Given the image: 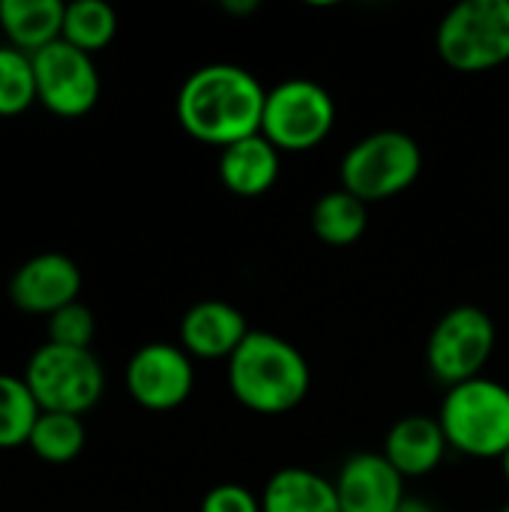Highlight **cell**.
<instances>
[{"label":"cell","instance_id":"cell-1","mask_svg":"<svg viewBox=\"0 0 509 512\" xmlns=\"http://www.w3.org/2000/svg\"><path fill=\"white\" fill-rule=\"evenodd\" d=\"M267 90L261 81L234 63H210L195 69L177 93L180 126L204 144L231 147L261 135Z\"/></svg>","mask_w":509,"mask_h":512},{"label":"cell","instance_id":"cell-2","mask_svg":"<svg viewBox=\"0 0 509 512\" xmlns=\"http://www.w3.org/2000/svg\"><path fill=\"white\" fill-rule=\"evenodd\" d=\"M312 384L306 357L276 333L252 330L228 360V387L252 414L279 417L294 411Z\"/></svg>","mask_w":509,"mask_h":512},{"label":"cell","instance_id":"cell-3","mask_svg":"<svg viewBox=\"0 0 509 512\" xmlns=\"http://www.w3.org/2000/svg\"><path fill=\"white\" fill-rule=\"evenodd\" d=\"M438 423L447 444L471 459H504L509 450V390L492 378H474L447 390Z\"/></svg>","mask_w":509,"mask_h":512},{"label":"cell","instance_id":"cell-4","mask_svg":"<svg viewBox=\"0 0 509 512\" xmlns=\"http://www.w3.org/2000/svg\"><path fill=\"white\" fill-rule=\"evenodd\" d=\"M435 48L456 72H489L509 60V0H462L438 24Z\"/></svg>","mask_w":509,"mask_h":512},{"label":"cell","instance_id":"cell-5","mask_svg":"<svg viewBox=\"0 0 509 512\" xmlns=\"http://www.w3.org/2000/svg\"><path fill=\"white\" fill-rule=\"evenodd\" d=\"M423 171L420 144L399 129H381L360 138L342 159V189L363 204L387 201L414 186Z\"/></svg>","mask_w":509,"mask_h":512},{"label":"cell","instance_id":"cell-6","mask_svg":"<svg viewBox=\"0 0 509 512\" xmlns=\"http://www.w3.org/2000/svg\"><path fill=\"white\" fill-rule=\"evenodd\" d=\"M24 384L30 387L39 411L87 414L105 390V372L90 348H63L45 342L33 351Z\"/></svg>","mask_w":509,"mask_h":512},{"label":"cell","instance_id":"cell-7","mask_svg":"<svg viewBox=\"0 0 509 512\" xmlns=\"http://www.w3.org/2000/svg\"><path fill=\"white\" fill-rule=\"evenodd\" d=\"M333 123H336V105L321 84L309 78H291L267 90L261 135L276 150L285 153L315 150L330 135Z\"/></svg>","mask_w":509,"mask_h":512},{"label":"cell","instance_id":"cell-8","mask_svg":"<svg viewBox=\"0 0 509 512\" xmlns=\"http://www.w3.org/2000/svg\"><path fill=\"white\" fill-rule=\"evenodd\" d=\"M495 351V324L480 306L450 309L432 330L426 345V363L432 375L447 384H465L480 378Z\"/></svg>","mask_w":509,"mask_h":512},{"label":"cell","instance_id":"cell-9","mask_svg":"<svg viewBox=\"0 0 509 512\" xmlns=\"http://www.w3.org/2000/svg\"><path fill=\"white\" fill-rule=\"evenodd\" d=\"M33 57L36 96L60 117H81L99 99V72L87 51L57 39Z\"/></svg>","mask_w":509,"mask_h":512},{"label":"cell","instance_id":"cell-10","mask_svg":"<svg viewBox=\"0 0 509 512\" xmlns=\"http://www.w3.org/2000/svg\"><path fill=\"white\" fill-rule=\"evenodd\" d=\"M195 387L192 357L183 348L153 342L132 354L126 366V390L147 411H174L180 408Z\"/></svg>","mask_w":509,"mask_h":512},{"label":"cell","instance_id":"cell-11","mask_svg":"<svg viewBox=\"0 0 509 512\" xmlns=\"http://www.w3.org/2000/svg\"><path fill=\"white\" fill-rule=\"evenodd\" d=\"M81 291V270L69 255L42 252L27 258L9 279V300L27 315H54L75 303Z\"/></svg>","mask_w":509,"mask_h":512},{"label":"cell","instance_id":"cell-12","mask_svg":"<svg viewBox=\"0 0 509 512\" xmlns=\"http://www.w3.org/2000/svg\"><path fill=\"white\" fill-rule=\"evenodd\" d=\"M342 512H396L405 495V477L384 453H354L333 480Z\"/></svg>","mask_w":509,"mask_h":512},{"label":"cell","instance_id":"cell-13","mask_svg":"<svg viewBox=\"0 0 509 512\" xmlns=\"http://www.w3.org/2000/svg\"><path fill=\"white\" fill-rule=\"evenodd\" d=\"M249 333L243 312L222 300L195 303L180 321L183 351L198 360H231Z\"/></svg>","mask_w":509,"mask_h":512},{"label":"cell","instance_id":"cell-14","mask_svg":"<svg viewBox=\"0 0 509 512\" xmlns=\"http://www.w3.org/2000/svg\"><path fill=\"white\" fill-rule=\"evenodd\" d=\"M447 450L450 444H447L441 423L432 417H420V414L399 420L387 432V441H384V456L402 477L432 474L444 462Z\"/></svg>","mask_w":509,"mask_h":512},{"label":"cell","instance_id":"cell-15","mask_svg":"<svg viewBox=\"0 0 509 512\" xmlns=\"http://www.w3.org/2000/svg\"><path fill=\"white\" fill-rule=\"evenodd\" d=\"M219 177L228 192L240 198H258L270 192L279 177V150L264 135L243 138L222 150Z\"/></svg>","mask_w":509,"mask_h":512},{"label":"cell","instance_id":"cell-16","mask_svg":"<svg viewBox=\"0 0 509 512\" xmlns=\"http://www.w3.org/2000/svg\"><path fill=\"white\" fill-rule=\"evenodd\" d=\"M261 512H342L333 480L309 468L276 471L261 495Z\"/></svg>","mask_w":509,"mask_h":512},{"label":"cell","instance_id":"cell-17","mask_svg":"<svg viewBox=\"0 0 509 512\" xmlns=\"http://www.w3.org/2000/svg\"><path fill=\"white\" fill-rule=\"evenodd\" d=\"M60 0H0V27L18 51H42L63 36Z\"/></svg>","mask_w":509,"mask_h":512},{"label":"cell","instance_id":"cell-18","mask_svg":"<svg viewBox=\"0 0 509 512\" xmlns=\"http://www.w3.org/2000/svg\"><path fill=\"white\" fill-rule=\"evenodd\" d=\"M369 225V210L345 189L327 192L312 207V231L327 246H354Z\"/></svg>","mask_w":509,"mask_h":512},{"label":"cell","instance_id":"cell-19","mask_svg":"<svg viewBox=\"0 0 509 512\" xmlns=\"http://www.w3.org/2000/svg\"><path fill=\"white\" fill-rule=\"evenodd\" d=\"M84 441H87V432H84L81 417L39 411L33 432L27 438V447L48 465H69L81 456Z\"/></svg>","mask_w":509,"mask_h":512},{"label":"cell","instance_id":"cell-20","mask_svg":"<svg viewBox=\"0 0 509 512\" xmlns=\"http://www.w3.org/2000/svg\"><path fill=\"white\" fill-rule=\"evenodd\" d=\"M117 33V12L102 0H72L63 12V42L78 51H102Z\"/></svg>","mask_w":509,"mask_h":512},{"label":"cell","instance_id":"cell-21","mask_svg":"<svg viewBox=\"0 0 509 512\" xmlns=\"http://www.w3.org/2000/svg\"><path fill=\"white\" fill-rule=\"evenodd\" d=\"M36 417L39 405L24 378L0 372V450L27 444Z\"/></svg>","mask_w":509,"mask_h":512},{"label":"cell","instance_id":"cell-22","mask_svg":"<svg viewBox=\"0 0 509 512\" xmlns=\"http://www.w3.org/2000/svg\"><path fill=\"white\" fill-rule=\"evenodd\" d=\"M33 99H39L33 57L18 48H0V117L21 114Z\"/></svg>","mask_w":509,"mask_h":512},{"label":"cell","instance_id":"cell-23","mask_svg":"<svg viewBox=\"0 0 509 512\" xmlns=\"http://www.w3.org/2000/svg\"><path fill=\"white\" fill-rule=\"evenodd\" d=\"M96 333L93 312L84 303H69L48 318V342L63 348H90Z\"/></svg>","mask_w":509,"mask_h":512},{"label":"cell","instance_id":"cell-24","mask_svg":"<svg viewBox=\"0 0 509 512\" xmlns=\"http://www.w3.org/2000/svg\"><path fill=\"white\" fill-rule=\"evenodd\" d=\"M201 512H261V498L237 483H222L207 492Z\"/></svg>","mask_w":509,"mask_h":512},{"label":"cell","instance_id":"cell-25","mask_svg":"<svg viewBox=\"0 0 509 512\" xmlns=\"http://www.w3.org/2000/svg\"><path fill=\"white\" fill-rule=\"evenodd\" d=\"M396 512H435V510H432V504H429V501H423V498H405Z\"/></svg>","mask_w":509,"mask_h":512},{"label":"cell","instance_id":"cell-26","mask_svg":"<svg viewBox=\"0 0 509 512\" xmlns=\"http://www.w3.org/2000/svg\"><path fill=\"white\" fill-rule=\"evenodd\" d=\"M225 9L228 12H240V15H246V12H255L258 9V0H225Z\"/></svg>","mask_w":509,"mask_h":512},{"label":"cell","instance_id":"cell-27","mask_svg":"<svg viewBox=\"0 0 509 512\" xmlns=\"http://www.w3.org/2000/svg\"><path fill=\"white\" fill-rule=\"evenodd\" d=\"M501 462H504V477H507V483H509V450H507V456H504Z\"/></svg>","mask_w":509,"mask_h":512},{"label":"cell","instance_id":"cell-28","mask_svg":"<svg viewBox=\"0 0 509 512\" xmlns=\"http://www.w3.org/2000/svg\"><path fill=\"white\" fill-rule=\"evenodd\" d=\"M501 512H509V504H507V507H504V510H501Z\"/></svg>","mask_w":509,"mask_h":512}]
</instances>
